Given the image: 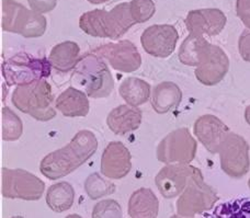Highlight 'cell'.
<instances>
[{
	"label": "cell",
	"instance_id": "29",
	"mask_svg": "<svg viewBox=\"0 0 250 218\" xmlns=\"http://www.w3.org/2000/svg\"><path fill=\"white\" fill-rule=\"evenodd\" d=\"M129 8L136 24L148 21L156 12V6L153 0H132L129 2Z\"/></svg>",
	"mask_w": 250,
	"mask_h": 218
},
{
	"label": "cell",
	"instance_id": "4",
	"mask_svg": "<svg viewBox=\"0 0 250 218\" xmlns=\"http://www.w3.org/2000/svg\"><path fill=\"white\" fill-rule=\"evenodd\" d=\"M74 75L88 97L93 99L106 98L113 91V77L108 65L99 55L90 53L80 57L75 66Z\"/></svg>",
	"mask_w": 250,
	"mask_h": 218
},
{
	"label": "cell",
	"instance_id": "6",
	"mask_svg": "<svg viewBox=\"0 0 250 218\" xmlns=\"http://www.w3.org/2000/svg\"><path fill=\"white\" fill-rule=\"evenodd\" d=\"M51 68L50 60L20 53L3 61L1 72L9 86H22L48 77Z\"/></svg>",
	"mask_w": 250,
	"mask_h": 218
},
{
	"label": "cell",
	"instance_id": "14",
	"mask_svg": "<svg viewBox=\"0 0 250 218\" xmlns=\"http://www.w3.org/2000/svg\"><path fill=\"white\" fill-rule=\"evenodd\" d=\"M185 22L190 34L215 37L225 28L227 18L220 9H198L188 13Z\"/></svg>",
	"mask_w": 250,
	"mask_h": 218
},
{
	"label": "cell",
	"instance_id": "30",
	"mask_svg": "<svg viewBox=\"0 0 250 218\" xmlns=\"http://www.w3.org/2000/svg\"><path fill=\"white\" fill-rule=\"evenodd\" d=\"M93 218H121L122 208L114 199H104L97 204L92 211Z\"/></svg>",
	"mask_w": 250,
	"mask_h": 218
},
{
	"label": "cell",
	"instance_id": "28",
	"mask_svg": "<svg viewBox=\"0 0 250 218\" xmlns=\"http://www.w3.org/2000/svg\"><path fill=\"white\" fill-rule=\"evenodd\" d=\"M2 139L6 141L18 140L23 132L21 119L9 108L2 109Z\"/></svg>",
	"mask_w": 250,
	"mask_h": 218
},
{
	"label": "cell",
	"instance_id": "32",
	"mask_svg": "<svg viewBox=\"0 0 250 218\" xmlns=\"http://www.w3.org/2000/svg\"><path fill=\"white\" fill-rule=\"evenodd\" d=\"M28 3L32 10L43 15L54 10L57 0H28Z\"/></svg>",
	"mask_w": 250,
	"mask_h": 218
},
{
	"label": "cell",
	"instance_id": "36",
	"mask_svg": "<svg viewBox=\"0 0 250 218\" xmlns=\"http://www.w3.org/2000/svg\"><path fill=\"white\" fill-rule=\"evenodd\" d=\"M248 186H249V189H250V179H249V181H248Z\"/></svg>",
	"mask_w": 250,
	"mask_h": 218
},
{
	"label": "cell",
	"instance_id": "24",
	"mask_svg": "<svg viewBox=\"0 0 250 218\" xmlns=\"http://www.w3.org/2000/svg\"><path fill=\"white\" fill-rule=\"evenodd\" d=\"M120 96L132 106H140L146 103L150 97V84L145 80L128 77L124 80L119 88Z\"/></svg>",
	"mask_w": 250,
	"mask_h": 218
},
{
	"label": "cell",
	"instance_id": "21",
	"mask_svg": "<svg viewBox=\"0 0 250 218\" xmlns=\"http://www.w3.org/2000/svg\"><path fill=\"white\" fill-rule=\"evenodd\" d=\"M182 100L181 89L175 82L164 81L154 88L151 105L156 113L165 114L179 106Z\"/></svg>",
	"mask_w": 250,
	"mask_h": 218
},
{
	"label": "cell",
	"instance_id": "9",
	"mask_svg": "<svg viewBox=\"0 0 250 218\" xmlns=\"http://www.w3.org/2000/svg\"><path fill=\"white\" fill-rule=\"evenodd\" d=\"M196 141L187 127L173 131L160 141L156 156L160 162L190 163L196 154Z\"/></svg>",
	"mask_w": 250,
	"mask_h": 218
},
{
	"label": "cell",
	"instance_id": "31",
	"mask_svg": "<svg viewBox=\"0 0 250 218\" xmlns=\"http://www.w3.org/2000/svg\"><path fill=\"white\" fill-rule=\"evenodd\" d=\"M236 13L248 30H250V0H236Z\"/></svg>",
	"mask_w": 250,
	"mask_h": 218
},
{
	"label": "cell",
	"instance_id": "13",
	"mask_svg": "<svg viewBox=\"0 0 250 218\" xmlns=\"http://www.w3.org/2000/svg\"><path fill=\"white\" fill-rule=\"evenodd\" d=\"M179 34L171 24H155L148 26L141 37L144 51L154 57L166 59L170 56L177 46Z\"/></svg>",
	"mask_w": 250,
	"mask_h": 218
},
{
	"label": "cell",
	"instance_id": "8",
	"mask_svg": "<svg viewBox=\"0 0 250 218\" xmlns=\"http://www.w3.org/2000/svg\"><path fill=\"white\" fill-rule=\"evenodd\" d=\"M215 191L203 181V176H195L190 180L177 201V215L179 217H194L211 210L217 202Z\"/></svg>",
	"mask_w": 250,
	"mask_h": 218
},
{
	"label": "cell",
	"instance_id": "5",
	"mask_svg": "<svg viewBox=\"0 0 250 218\" xmlns=\"http://www.w3.org/2000/svg\"><path fill=\"white\" fill-rule=\"evenodd\" d=\"M46 18L15 0H2L1 28L26 39L40 38L46 31Z\"/></svg>",
	"mask_w": 250,
	"mask_h": 218
},
{
	"label": "cell",
	"instance_id": "3",
	"mask_svg": "<svg viewBox=\"0 0 250 218\" xmlns=\"http://www.w3.org/2000/svg\"><path fill=\"white\" fill-rule=\"evenodd\" d=\"M53 101L52 87L44 78L18 86L12 95V104L18 110L41 122H47L56 117Z\"/></svg>",
	"mask_w": 250,
	"mask_h": 218
},
{
	"label": "cell",
	"instance_id": "16",
	"mask_svg": "<svg viewBox=\"0 0 250 218\" xmlns=\"http://www.w3.org/2000/svg\"><path fill=\"white\" fill-rule=\"evenodd\" d=\"M229 59L220 46L211 44L202 64L195 69V77L204 86H215L229 72Z\"/></svg>",
	"mask_w": 250,
	"mask_h": 218
},
{
	"label": "cell",
	"instance_id": "35",
	"mask_svg": "<svg viewBox=\"0 0 250 218\" xmlns=\"http://www.w3.org/2000/svg\"><path fill=\"white\" fill-rule=\"evenodd\" d=\"M92 4H101V3H104V2H108L110 0H87Z\"/></svg>",
	"mask_w": 250,
	"mask_h": 218
},
{
	"label": "cell",
	"instance_id": "7",
	"mask_svg": "<svg viewBox=\"0 0 250 218\" xmlns=\"http://www.w3.org/2000/svg\"><path fill=\"white\" fill-rule=\"evenodd\" d=\"M45 183L23 169L1 170V194L6 198H19L24 201H38L43 197Z\"/></svg>",
	"mask_w": 250,
	"mask_h": 218
},
{
	"label": "cell",
	"instance_id": "15",
	"mask_svg": "<svg viewBox=\"0 0 250 218\" xmlns=\"http://www.w3.org/2000/svg\"><path fill=\"white\" fill-rule=\"evenodd\" d=\"M132 169V157L129 150L121 141H111L105 147L101 157V172L112 180L126 177Z\"/></svg>",
	"mask_w": 250,
	"mask_h": 218
},
{
	"label": "cell",
	"instance_id": "26",
	"mask_svg": "<svg viewBox=\"0 0 250 218\" xmlns=\"http://www.w3.org/2000/svg\"><path fill=\"white\" fill-rule=\"evenodd\" d=\"M212 217L250 218V198H238L223 203L215 208Z\"/></svg>",
	"mask_w": 250,
	"mask_h": 218
},
{
	"label": "cell",
	"instance_id": "1",
	"mask_svg": "<svg viewBox=\"0 0 250 218\" xmlns=\"http://www.w3.org/2000/svg\"><path fill=\"white\" fill-rule=\"evenodd\" d=\"M98 149V140L90 131H80L68 144L42 159L40 171L50 180H59L74 172L91 158Z\"/></svg>",
	"mask_w": 250,
	"mask_h": 218
},
{
	"label": "cell",
	"instance_id": "18",
	"mask_svg": "<svg viewBox=\"0 0 250 218\" xmlns=\"http://www.w3.org/2000/svg\"><path fill=\"white\" fill-rule=\"evenodd\" d=\"M142 118V111L136 106L123 104L111 111L106 118V124L115 135H125L141 126Z\"/></svg>",
	"mask_w": 250,
	"mask_h": 218
},
{
	"label": "cell",
	"instance_id": "25",
	"mask_svg": "<svg viewBox=\"0 0 250 218\" xmlns=\"http://www.w3.org/2000/svg\"><path fill=\"white\" fill-rule=\"evenodd\" d=\"M75 199V190L68 182H60L53 184L46 193V203L52 211L62 213L73 206Z\"/></svg>",
	"mask_w": 250,
	"mask_h": 218
},
{
	"label": "cell",
	"instance_id": "10",
	"mask_svg": "<svg viewBox=\"0 0 250 218\" xmlns=\"http://www.w3.org/2000/svg\"><path fill=\"white\" fill-rule=\"evenodd\" d=\"M221 167L227 176L239 178L247 175L250 168L249 145L243 136L229 132L218 150Z\"/></svg>",
	"mask_w": 250,
	"mask_h": 218
},
{
	"label": "cell",
	"instance_id": "33",
	"mask_svg": "<svg viewBox=\"0 0 250 218\" xmlns=\"http://www.w3.org/2000/svg\"><path fill=\"white\" fill-rule=\"evenodd\" d=\"M239 54L245 61L250 63V30H245L238 41Z\"/></svg>",
	"mask_w": 250,
	"mask_h": 218
},
{
	"label": "cell",
	"instance_id": "12",
	"mask_svg": "<svg viewBox=\"0 0 250 218\" xmlns=\"http://www.w3.org/2000/svg\"><path fill=\"white\" fill-rule=\"evenodd\" d=\"M91 53L106 59L113 69L122 73L136 72L142 65V56L137 47L127 40L104 44Z\"/></svg>",
	"mask_w": 250,
	"mask_h": 218
},
{
	"label": "cell",
	"instance_id": "20",
	"mask_svg": "<svg viewBox=\"0 0 250 218\" xmlns=\"http://www.w3.org/2000/svg\"><path fill=\"white\" fill-rule=\"evenodd\" d=\"M159 202L153 191L142 188L128 199V216L132 218H155L158 216Z\"/></svg>",
	"mask_w": 250,
	"mask_h": 218
},
{
	"label": "cell",
	"instance_id": "27",
	"mask_svg": "<svg viewBox=\"0 0 250 218\" xmlns=\"http://www.w3.org/2000/svg\"><path fill=\"white\" fill-rule=\"evenodd\" d=\"M115 185L111 181L104 180L99 173H92L84 182V191L91 199H98L115 192Z\"/></svg>",
	"mask_w": 250,
	"mask_h": 218
},
{
	"label": "cell",
	"instance_id": "34",
	"mask_svg": "<svg viewBox=\"0 0 250 218\" xmlns=\"http://www.w3.org/2000/svg\"><path fill=\"white\" fill-rule=\"evenodd\" d=\"M245 119H246L248 125H250V105H248L245 110Z\"/></svg>",
	"mask_w": 250,
	"mask_h": 218
},
{
	"label": "cell",
	"instance_id": "2",
	"mask_svg": "<svg viewBox=\"0 0 250 218\" xmlns=\"http://www.w3.org/2000/svg\"><path fill=\"white\" fill-rule=\"evenodd\" d=\"M135 23L128 2H122L110 11L96 9L80 17L79 26L84 33L95 38L119 40Z\"/></svg>",
	"mask_w": 250,
	"mask_h": 218
},
{
	"label": "cell",
	"instance_id": "19",
	"mask_svg": "<svg viewBox=\"0 0 250 218\" xmlns=\"http://www.w3.org/2000/svg\"><path fill=\"white\" fill-rule=\"evenodd\" d=\"M87 93L74 87L67 88L55 101V106L61 113L67 118L86 117L89 113V100Z\"/></svg>",
	"mask_w": 250,
	"mask_h": 218
},
{
	"label": "cell",
	"instance_id": "22",
	"mask_svg": "<svg viewBox=\"0 0 250 218\" xmlns=\"http://www.w3.org/2000/svg\"><path fill=\"white\" fill-rule=\"evenodd\" d=\"M211 47L207 40L202 35L190 34L179 50V60L186 66H196L202 64Z\"/></svg>",
	"mask_w": 250,
	"mask_h": 218
},
{
	"label": "cell",
	"instance_id": "23",
	"mask_svg": "<svg viewBox=\"0 0 250 218\" xmlns=\"http://www.w3.org/2000/svg\"><path fill=\"white\" fill-rule=\"evenodd\" d=\"M80 48L77 43L66 41L57 44L50 53V63L53 68L61 73H68L74 69L79 60Z\"/></svg>",
	"mask_w": 250,
	"mask_h": 218
},
{
	"label": "cell",
	"instance_id": "17",
	"mask_svg": "<svg viewBox=\"0 0 250 218\" xmlns=\"http://www.w3.org/2000/svg\"><path fill=\"white\" fill-rule=\"evenodd\" d=\"M229 133V128L225 123L214 115H203L194 123V134L209 153L215 155L225 136Z\"/></svg>",
	"mask_w": 250,
	"mask_h": 218
},
{
	"label": "cell",
	"instance_id": "11",
	"mask_svg": "<svg viewBox=\"0 0 250 218\" xmlns=\"http://www.w3.org/2000/svg\"><path fill=\"white\" fill-rule=\"evenodd\" d=\"M198 175L201 171L189 163H170L158 172L155 183L164 198H173L179 197L192 178Z\"/></svg>",
	"mask_w": 250,
	"mask_h": 218
}]
</instances>
